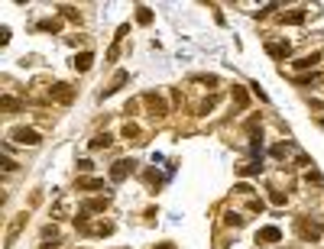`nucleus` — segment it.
Segmentation results:
<instances>
[{"label":"nucleus","instance_id":"412c9836","mask_svg":"<svg viewBox=\"0 0 324 249\" xmlns=\"http://www.w3.org/2000/svg\"><path fill=\"white\" fill-rule=\"evenodd\" d=\"M110 142H113V136H107V133H101L98 139H91V149H107Z\"/></svg>","mask_w":324,"mask_h":249},{"label":"nucleus","instance_id":"423d86ee","mask_svg":"<svg viewBox=\"0 0 324 249\" xmlns=\"http://www.w3.org/2000/svg\"><path fill=\"white\" fill-rule=\"evenodd\" d=\"M295 230H299L305 239H321L324 236V227H314V224H308V220H295Z\"/></svg>","mask_w":324,"mask_h":249},{"label":"nucleus","instance_id":"39448f33","mask_svg":"<svg viewBox=\"0 0 324 249\" xmlns=\"http://www.w3.org/2000/svg\"><path fill=\"white\" fill-rule=\"evenodd\" d=\"M266 52H269L273 58H288L292 42H288V39H273V42H266Z\"/></svg>","mask_w":324,"mask_h":249},{"label":"nucleus","instance_id":"2f4dec72","mask_svg":"<svg viewBox=\"0 0 324 249\" xmlns=\"http://www.w3.org/2000/svg\"><path fill=\"white\" fill-rule=\"evenodd\" d=\"M0 162H4V172H16V162H13L10 155H4V159H0Z\"/></svg>","mask_w":324,"mask_h":249},{"label":"nucleus","instance_id":"c9c22d12","mask_svg":"<svg viewBox=\"0 0 324 249\" xmlns=\"http://www.w3.org/2000/svg\"><path fill=\"white\" fill-rule=\"evenodd\" d=\"M153 249H175L172 243H159V246H153Z\"/></svg>","mask_w":324,"mask_h":249},{"label":"nucleus","instance_id":"4468645a","mask_svg":"<svg viewBox=\"0 0 324 249\" xmlns=\"http://www.w3.org/2000/svg\"><path fill=\"white\" fill-rule=\"evenodd\" d=\"M321 61V52H311V55H305V58H295V68H314Z\"/></svg>","mask_w":324,"mask_h":249},{"label":"nucleus","instance_id":"72a5a7b5","mask_svg":"<svg viewBox=\"0 0 324 249\" xmlns=\"http://www.w3.org/2000/svg\"><path fill=\"white\" fill-rule=\"evenodd\" d=\"M253 94H256V97H259V101H266V91H262V87H259L256 81H253Z\"/></svg>","mask_w":324,"mask_h":249},{"label":"nucleus","instance_id":"f257e3e1","mask_svg":"<svg viewBox=\"0 0 324 249\" xmlns=\"http://www.w3.org/2000/svg\"><path fill=\"white\" fill-rule=\"evenodd\" d=\"M10 142H20V146H39L42 136L33 127H16V130H10Z\"/></svg>","mask_w":324,"mask_h":249},{"label":"nucleus","instance_id":"0eeeda50","mask_svg":"<svg viewBox=\"0 0 324 249\" xmlns=\"http://www.w3.org/2000/svg\"><path fill=\"white\" fill-rule=\"evenodd\" d=\"M49 97H52V101H62V104H68V101H72V87H68V84H62V81H55V84L49 87Z\"/></svg>","mask_w":324,"mask_h":249},{"label":"nucleus","instance_id":"f704fd0d","mask_svg":"<svg viewBox=\"0 0 324 249\" xmlns=\"http://www.w3.org/2000/svg\"><path fill=\"white\" fill-rule=\"evenodd\" d=\"M62 16H68V20H78V13L72 10V7H62Z\"/></svg>","mask_w":324,"mask_h":249},{"label":"nucleus","instance_id":"20e7f679","mask_svg":"<svg viewBox=\"0 0 324 249\" xmlns=\"http://www.w3.org/2000/svg\"><path fill=\"white\" fill-rule=\"evenodd\" d=\"M127 81H130V71H124V68H120L117 75H113V81H110V84H107V87H104V91H101V101H107L110 94H117V91H120V87H124Z\"/></svg>","mask_w":324,"mask_h":249},{"label":"nucleus","instance_id":"a878e982","mask_svg":"<svg viewBox=\"0 0 324 249\" xmlns=\"http://www.w3.org/2000/svg\"><path fill=\"white\" fill-rule=\"evenodd\" d=\"M314 81H318V75H314V71H311V75H299V78H295V84H299V87H308V84H314Z\"/></svg>","mask_w":324,"mask_h":249},{"label":"nucleus","instance_id":"4be33fe9","mask_svg":"<svg viewBox=\"0 0 324 249\" xmlns=\"http://www.w3.org/2000/svg\"><path fill=\"white\" fill-rule=\"evenodd\" d=\"M233 97H237V107H240V110H247V91H243L240 84H233Z\"/></svg>","mask_w":324,"mask_h":249},{"label":"nucleus","instance_id":"c85d7f7f","mask_svg":"<svg viewBox=\"0 0 324 249\" xmlns=\"http://www.w3.org/2000/svg\"><path fill=\"white\" fill-rule=\"evenodd\" d=\"M269 201H273L276 207H282V204H285V194L279 191V188H273V191H269Z\"/></svg>","mask_w":324,"mask_h":249},{"label":"nucleus","instance_id":"9b49d317","mask_svg":"<svg viewBox=\"0 0 324 249\" xmlns=\"http://www.w3.org/2000/svg\"><path fill=\"white\" fill-rule=\"evenodd\" d=\"M256 239H262V243H279V239H282V230L279 227H262L256 233Z\"/></svg>","mask_w":324,"mask_h":249},{"label":"nucleus","instance_id":"7c9ffc66","mask_svg":"<svg viewBox=\"0 0 324 249\" xmlns=\"http://www.w3.org/2000/svg\"><path fill=\"white\" fill-rule=\"evenodd\" d=\"M285 149H288V142H276V146L269 149V152H273V155L279 159V155H285Z\"/></svg>","mask_w":324,"mask_h":249},{"label":"nucleus","instance_id":"cd10ccee","mask_svg":"<svg viewBox=\"0 0 324 249\" xmlns=\"http://www.w3.org/2000/svg\"><path fill=\"white\" fill-rule=\"evenodd\" d=\"M214 107H217V97H208V101H204V104H201V107H198V110H195V113H211V110H214Z\"/></svg>","mask_w":324,"mask_h":249},{"label":"nucleus","instance_id":"a211bd4d","mask_svg":"<svg viewBox=\"0 0 324 249\" xmlns=\"http://www.w3.org/2000/svg\"><path fill=\"white\" fill-rule=\"evenodd\" d=\"M136 23H143V26L153 23V10H150V7H143V4L136 7Z\"/></svg>","mask_w":324,"mask_h":249},{"label":"nucleus","instance_id":"ddd939ff","mask_svg":"<svg viewBox=\"0 0 324 249\" xmlns=\"http://www.w3.org/2000/svg\"><path fill=\"white\" fill-rule=\"evenodd\" d=\"M107 204H110V198L104 194V198H87L84 204H81V210L87 213V210H107Z\"/></svg>","mask_w":324,"mask_h":249},{"label":"nucleus","instance_id":"dca6fc26","mask_svg":"<svg viewBox=\"0 0 324 249\" xmlns=\"http://www.w3.org/2000/svg\"><path fill=\"white\" fill-rule=\"evenodd\" d=\"M87 233H91V236H110L113 224H94V227H87Z\"/></svg>","mask_w":324,"mask_h":249},{"label":"nucleus","instance_id":"9d476101","mask_svg":"<svg viewBox=\"0 0 324 249\" xmlns=\"http://www.w3.org/2000/svg\"><path fill=\"white\" fill-rule=\"evenodd\" d=\"M0 110L16 113V110H23V101H20V97H13V94H4V97H0Z\"/></svg>","mask_w":324,"mask_h":249},{"label":"nucleus","instance_id":"f8f14e48","mask_svg":"<svg viewBox=\"0 0 324 249\" xmlns=\"http://www.w3.org/2000/svg\"><path fill=\"white\" fill-rule=\"evenodd\" d=\"M72 65H75V71H87V68L94 65V52H78Z\"/></svg>","mask_w":324,"mask_h":249},{"label":"nucleus","instance_id":"473e14b6","mask_svg":"<svg viewBox=\"0 0 324 249\" xmlns=\"http://www.w3.org/2000/svg\"><path fill=\"white\" fill-rule=\"evenodd\" d=\"M250 210H256V213H262V210H266V204H262L259 198H253V201H250Z\"/></svg>","mask_w":324,"mask_h":249},{"label":"nucleus","instance_id":"f03ea898","mask_svg":"<svg viewBox=\"0 0 324 249\" xmlns=\"http://www.w3.org/2000/svg\"><path fill=\"white\" fill-rule=\"evenodd\" d=\"M143 104L150 107L153 117H165V113H169V104H165V97L156 94V91H146V94H143Z\"/></svg>","mask_w":324,"mask_h":249},{"label":"nucleus","instance_id":"b1692460","mask_svg":"<svg viewBox=\"0 0 324 249\" xmlns=\"http://www.w3.org/2000/svg\"><path fill=\"white\" fill-rule=\"evenodd\" d=\"M305 181H308V184H324V175L318 172V168H308V175H305Z\"/></svg>","mask_w":324,"mask_h":249},{"label":"nucleus","instance_id":"5701e85b","mask_svg":"<svg viewBox=\"0 0 324 249\" xmlns=\"http://www.w3.org/2000/svg\"><path fill=\"white\" fill-rule=\"evenodd\" d=\"M259 172H262V162H256V159H253L250 165H243V168H240V175H259Z\"/></svg>","mask_w":324,"mask_h":249},{"label":"nucleus","instance_id":"c756f323","mask_svg":"<svg viewBox=\"0 0 324 249\" xmlns=\"http://www.w3.org/2000/svg\"><path fill=\"white\" fill-rule=\"evenodd\" d=\"M78 172L91 175V172H94V162H91V159H81V162H78Z\"/></svg>","mask_w":324,"mask_h":249},{"label":"nucleus","instance_id":"6ab92c4d","mask_svg":"<svg viewBox=\"0 0 324 249\" xmlns=\"http://www.w3.org/2000/svg\"><path fill=\"white\" fill-rule=\"evenodd\" d=\"M36 29H42V33H58V29H62V20H42V23H36Z\"/></svg>","mask_w":324,"mask_h":249},{"label":"nucleus","instance_id":"6e6552de","mask_svg":"<svg viewBox=\"0 0 324 249\" xmlns=\"http://www.w3.org/2000/svg\"><path fill=\"white\" fill-rule=\"evenodd\" d=\"M75 188H78V191H101V188H104V178H91V175H84V178H78Z\"/></svg>","mask_w":324,"mask_h":249},{"label":"nucleus","instance_id":"7ed1b4c3","mask_svg":"<svg viewBox=\"0 0 324 249\" xmlns=\"http://www.w3.org/2000/svg\"><path fill=\"white\" fill-rule=\"evenodd\" d=\"M133 168H136V162H133V159H117V162H113L110 165V181H124V178L130 175V172H133Z\"/></svg>","mask_w":324,"mask_h":249},{"label":"nucleus","instance_id":"aec40b11","mask_svg":"<svg viewBox=\"0 0 324 249\" xmlns=\"http://www.w3.org/2000/svg\"><path fill=\"white\" fill-rule=\"evenodd\" d=\"M23 224H26V213H20V217H16L13 224H10V233H7L10 239H7V243H13V239H16V233H20V227H23Z\"/></svg>","mask_w":324,"mask_h":249},{"label":"nucleus","instance_id":"2eb2a0df","mask_svg":"<svg viewBox=\"0 0 324 249\" xmlns=\"http://www.w3.org/2000/svg\"><path fill=\"white\" fill-rule=\"evenodd\" d=\"M139 133H143V130H139V123H133V120H130L127 127L120 130V136H127V139H143V136H139Z\"/></svg>","mask_w":324,"mask_h":249},{"label":"nucleus","instance_id":"393cba45","mask_svg":"<svg viewBox=\"0 0 324 249\" xmlns=\"http://www.w3.org/2000/svg\"><path fill=\"white\" fill-rule=\"evenodd\" d=\"M243 220H247L243 213H227V217H224V224H227V227H243Z\"/></svg>","mask_w":324,"mask_h":249},{"label":"nucleus","instance_id":"e433bc0d","mask_svg":"<svg viewBox=\"0 0 324 249\" xmlns=\"http://www.w3.org/2000/svg\"><path fill=\"white\" fill-rule=\"evenodd\" d=\"M318 123H321V127H324V117H321V120H318Z\"/></svg>","mask_w":324,"mask_h":249},{"label":"nucleus","instance_id":"1a4fd4ad","mask_svg":"<svg viewBox=\"0 0 324 249\" xmlns=\"http://www.w3.org/2000/svg\"><path fill=\"white\" fill-rule=\"evenodd\" d=\"M143 181L150 184L153 191H159V184H165V175H159V172H156V165H153V168H146V172H143Z\"/></svg>","mask_w":324,"mask_h":249},{"label":"nucleus","instance_id":"f3484780","mask_svg":"<svg viewBox=\"0 0 324 249\" xmlns=\"http://www.w3.org/2000/svg\"><path fill=\"white\" fill-rule=\"evenodd\" d=\"M305 16H308V13H305V10H288V13H282V23H305Z\"/></svg>","mask_w":324,"mask_h":249},{"label":"nucleus","instance_id":"bb28decb","mask_svg":"<svg viewBox=\"0 0 324 249\" xmlns=\"http://www.w3.org/2000/svg\"><path fill=\"white\" fill-rule=\"evenodd\" d=\"M195 81H198V84H204V87H217V75H198Z\"/></svg>","mask_w":324,"mask_h":249}]
</instances>
